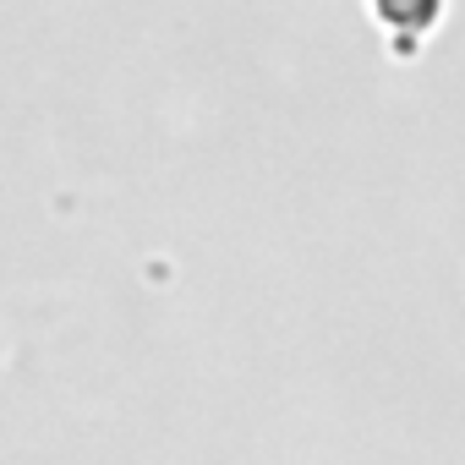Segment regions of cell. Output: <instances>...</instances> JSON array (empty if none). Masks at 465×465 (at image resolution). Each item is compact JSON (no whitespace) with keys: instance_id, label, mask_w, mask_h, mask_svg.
<instances>
[{"instance_id":"1","label":"cell","mask_w":465,"mask_h":465,"mask_svg":"<svg viewBox=\"0 0 465 465\" xmlns=\"http://www.w3.org/2000/svg\"><path fill=\"white\" fill-rule=\"evenodd\" d=\"M372 23L389 34L394 55H416L427 34L443 23V0H372Z\"/></svg>"}]
</instances>
